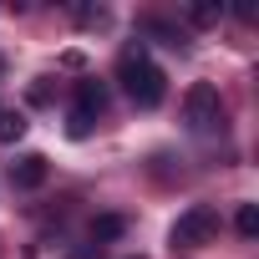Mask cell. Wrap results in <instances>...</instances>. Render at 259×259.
Returning <instances> with one entry per match:
<instances>
[{"label": "cell", "mask_w": 259, "mask_h": 259, "mask_svg": "<svg viewBox=\"0 0 259 259\" xmlns=\"http://www.w3.org/2000/svg\"><path fill=\"white\" fill-rule=\"evenodd\" d=\"M117 81H122V92L133 97L143 112L163 107V97H168V76H163V66L143 51V41H138V46H122V56H117Z\"/></svg>", "instance_id": "1"}, {"label": "cell", "mask_w": 259, "mask_h": 259, "mask_svg": "<svg viewBox=\"0 0 259 259\" xmlns=\"http://www.w3.org/2000/svg\"><path fill=\"white\" fill-rule=\"evenodd\" d=\"M213 239H219V208L213 203H188L178 213V224L168 229V249L173 254H193V249H203Z\"/></svg>", "instance_id": "2"}, {"label": "cell", "mask_w": 259, "mask_h": 259, "mask_svg": "<svg viewBox=\"0 0 259 259\" xmlns=\"http://www.w3.org/2000/svg\"><path fill=\"white\" fill-rule=\"evenodd\" d=\"M183 122L193 127V133H219V127H224V97H219V87L193 81L188 97H183Z\"/></svg>", "instance_id": "3"}, {"label": "cell", "mask_w": 259, "mask_h": 259, "mask_svg": "<svg viewBox=\"0 0 259 259\" xmlns=\"http://www.w3.org/2000/svg\"><path fill=\"white\" fill-rule=\"evenodd\" d=\"M46 173H51V168H46V158H41V153H26V158H16V163H11V183H16L21 193L41 188V183H46Z\"/></svg>", "instance_id": "4"}, {"label": "cell", "mask_w": 259, "mask_h": 259, "mask_svg": "<svg viewBox=\"0 0 259 259\" xmlns=\"http://www.w3.org/2000/svg\"><path fill=\"white\" fill-rule=\"evenodd\" d=\"M71 107L87 112V117H102V112H107V81H97V76L76 81V102H71Z\"/></svg>", "instance_id": "5"}, {"label": "cell", "mask_w": 259, "mask_h": 259, "mask_svg": "<svg viewBox=\"0 0 259 259\" xmlns=\"http://www.w3.org/2000/svg\"><path fill=\"white\" fill-rule=\"evenodd\" d=\"M127 234V219L122 213H97L92 219V249H102V244H112V239H122Z\"/></svg>", "instance_id": "6"}, {"label": "cell", "mask_w": 259, "mask_h": 259, "mask_svg": "<svg viewBox=\"0 0 259 259\" xmlns=\"http://www.w3.org/2000/svg\"><path fill=\"white\" fill-rule=\"evenodd\" d=\"M143 36H158L163 46H183V31H178V26H168V21H158V16H148V21H143Z\"/></svg>", "instance_id": "7"}, {"label": "cell", "mask_w": 259, "mask_h": 259, "mask_svg": "<svg viewBox=\"0 0 259 259\" xmlns=\"http://www.w3.org/2000/svg\"><path fill=\"white\" fill-rule=\"evenodd\" d=\"M26 138V117L21 112H0V143H21Z\"/></svg>", "instance_id": "8"}, {"label": "cell", "mask_w": 259, "mask_h": 259, "mask_svg": "<svg viewBox=\"0 0 259 259\" xmlns=\"http://www.w3.org/2000/svg\"><path fill=\"white\" fill-rule=\"evenodd\" d=\"M234 229H239L244 239H254V234H259V208H254V203H239V213H234Z\"/></svg>", "instance_id": "9"}, {"label": "cell", "mask_w": 259, "mask_h": 259, "mask_svg": "<svg viewBox=\"0 0 259 259\" xmlns=\"http://www.w3.org/2000/svg\"><path fill=\"white\" fill-rule=\"evenodd\" d=\"M92 127H97V117H87V112H76V107L66 112V133H71V138H87Z\"/></svg>", "instance_id": "10"}, {"label": "cell", "mask_w": 259, "mask_h": 259, "mask_svg": "<svg viewBox=\"0 0 259 259\" xmlns=\"http://www.w3.org/2000/svg\"><path fill=\"white\" fill-rule=\"evenodd\" d=\"M76 21L81 26H107V11L102 6H76Z\"/></svg>", "instance_id": "11"}, {"label": "cell", "mask_w": 259, "mask_h": 259, "mask_svg": "<svg viewBox=\"0 0 259 259\" xmlns=\"http://www.w3.org/2000/svg\"><path fill=\"white\" fill-rule=\"evenodd\" d=\"M188 21H193V26H213V21H219V11H208V6H193V11H188Z\"/></svg>", "instance_id": "12"}, {"label": "cell", "mask_w": 259, "mask_h": 259, "mask_svg": "<svg viewBox=\"0 0 259 259\" xmlns=\"http://www.w3.org/2000/svg\"><path fill=\"white\" fill-rule=\"evenodd\" d=\"M71 259H97V249H71Z\"/></svg>", "instance_id": "13"}, {"label": "cell", "mask_w": 259, "mask_h": 259, "mask_svg": "<svg viewBox=\"0 0 259 259\" xmlns=\"http://www.w3.org/2000/svg\"><path fill=\"white\" fill-rule=\"evenodd\" d=\"M133 259H143V254H133Z\"/></svg>", "instance_id": "14"}]
</instances>
